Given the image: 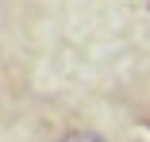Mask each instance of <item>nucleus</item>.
I'll use <instances>...</instances> for the list:
<instances>
[{
  "label": "nucleus",
  "instance_id": "1",
  "mask_svg": "<svg viewBox=\"0 0 150 142\" xmlns=\"http://www.w3.org/2000/svg\"><path fill=\"white\" fill-rule=\"evenodd\" d=\"M62 142H104L96 131H73V134H66Z\"/></svg>",
  "mask_w": 150,
  "mask_h": 142
}]
</instances>
